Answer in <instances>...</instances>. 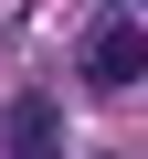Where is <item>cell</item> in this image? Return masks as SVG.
I'll return each mask as SVG.
<instances>
[{
  "instance_id": "cell-2",
  "label": "cell",
  "mask_w": 148,
  "mask_h": 159,
  "mask_svg": "<svg viewBox=\"0 0 148 159\" xmlns=\"http://www.w3.org/2000/svg\"><path fill=\"white\" fill-rule=\"evenodd\" d=\"M0 159H63V106L53 96H11L0 106Z\"/></svg>"
},
{
  "instance_id": "cell-1",
  "label": "cell",
  "mask_w": 148,
  "mask_h": 159,
  "mask_svg": "<svg viewBox=\"0 0 148 159\" xmlns=\"http://www.w3.org/2000/svg\"><path fill=\"white\" fill-rule=\"evenodd\" d=\"M85 85H95V96L148 85V32H137V21H95V32H85Z\"/></svg>"
}]
</instances>
